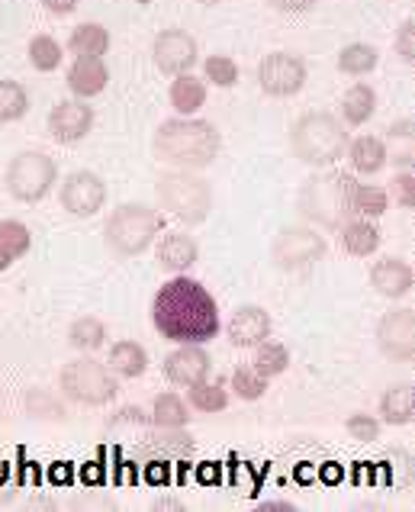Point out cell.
<instances>
[{
  "label": "cell",
  "instance_id": "14",
  "mask_svg": "<svg viewBox=\"0 0 415 512\" xmlns=\"http://www.w3.org/2000/svg\"><path fill=\"white\" fill-rule=\"evenodd\" d=\"M94 129V110L84 100H62L49 113V136L62 145L81 142Z\"/></svg>",
  "mask_w": 415,
  "mask_h": 512
},
{
  "label": "cell",
  "instance_id": "31",
  "mask_svg": "<svg viewBox=\"0 0 415 512\" xmlns=\"http://www.w3.org/2000/svg\"><path fill=\"white\" fill-rule=\"evenodd\" d=\"M351 207H354V216H364V219H377L387 213L390 207V194L383 187H374V184H354V194H351Z\"/></svg>",
  "mask_w": 415,
  "mask_h": 512
},
{
  "label": "cell",
  "instance_id": "35",
  "mask_svg": "<svg viewBox=\"0 0 415 512\" xmlns=\"http://www.w3.org/2000/svg\"><path fill=\"white\" fill-rule=\"evenodd\" d=\"M148 438V448L155 455H174V458H187L194 455V438L181 429H165L161 435H145Z\"/></svg>",
  "mask_w": 415,
  "mask_h": 512
},
{
  "label": "cell",
  "instance_id": "8",
  "mask_svg": "<svg viewBox=\"0 0 415 512\" xmlns=\"http://www.w3.org/2000/svg\"><path fill=\"white\" fill-rule=\"evenodd\" d=\"M55 181H58V165L39 149L13 155L4 171V184L10 190V197H17L20 203H39L42 197H49Z\"/></svg>",
  "mask_w": 415,
  "mask_h": 512
},
{
  "label": "cell",
  "instance_id": "24",
  "mask_svg": "<svg viewBox=\"0 0 415 512\" xmlns=\"http://www.w3.org/2000/svg\"><path fill=\"white\" fill-rule=\"evenodd\" d=\"M377 113V91L370 84H351L342 97V116L348 126H364Z\"/></svg>",
  "mask_w": 415,
  "mask_h": 512
},
{
  "label": "cell",
  "instance_id": "28",
  "mask_svg": "<svg viewBox=\"0 0 415 512\" xmlns=\"http://www.w3.org/2000/svg\"><path fill=\"white\" fill-rule=\"evenodd\" d=\"M377 62H380V55L370 42H351V46L338 52V71H342V75H351V78L370 75V71L377 68Z\"/></svg>",
  "mask_w": 415,
  "mask_h": 512
},
{
  "label": "cell",
  "instance_id": "46",
  "mask_svg": "<svg viewBox=\"0 0 415 512\" xmlns=\"http://www.w3.org/2000/svg\"><path fill=\"white\" fill-rule=\"evenodd\" d=\"M261 509H284V512H293L296 506L293 503H264Z\"/></svg>",
  "mask_w": 415,
  "mask_h": 512
},
{
  "label": "cell",
  "instance_id": "40",
  "mask_svg": "<svg viewBox=\"0 0 415 512\" xmlns=\"http://www.w3.org/2000/svg\"><path fill=\"white\" fill-rule=\"evenodd\" d=\"M396 52L403 55V62H415V20H406L399 26V36H396Z\"/></svg>",
  "mask_w": 415,
  "mask_h": 512
},
{
  "label": "cell",
  "instance_id": "44",
  "mask_svg": "<svg viewBox=\"0 0 415 512\" xmlns=\"http://www.w3.org/2000/svg\"><path fill=\"white\" fill-rule=\"evenodd\" d=\"M39 397H46V390H33V400H26V406H29V413H33V409H36V400ZM46 413L52 416V419H65V406L62 403H46Z\"/></svg>",
  "mask_w": 415,
  "mask_h": 512
},
{
  "label": "cell",
  "instance_id": "26",
  "mask_svg": "<svg viewBox=\"0 0 415 512\" xmlns=\"http://www.w3.org/2000/svg\"><path fill=\"white\" fill-rule=\"evenodd\" d=\"M251 368H255L261 377H280L290 368V348L284 342H271L264 339L261 345H255V358H251Z\"/></svg>",
  "mask_w": 415,
  "mask_h": 512
},
{
  "label": "cell",
  "instance_id": "20",
  "mask_svg": "<svg viewBox=\"0 0 415 512\" xmlns=\"http://www.w3.org/2000/svg\"><path fill=\"white\" fill-rule=\"evenodd\" d=\"M348 162L358 174H377L387 168L390 162V152H387V142L377 139V136H358V139H348Z\"/></svg>",
  "mask_w": 415,
  "mask_h": 512
},
{
  "label": "cell",
  "instance_id": "38",
  "mask_svg": "<svg viewBox=\"0 0 415 512\" xmlns=\"http://www.w3.org/2000/svg\"><path fill=\"white\" fill-rule=\"evenodd\" d=\"M203 75L210 78V84H216V87H232L235 81H239V65H235L229 55H210L203 62Z\"/></svg>",
  "mask_w": 415,
  "mask_h": 512
},
{
  "label": "cell",
  "instance_id": "34",
  "mask_svg": "<svg viewBox=\"0 0 415 512\" xmlns=\"http://www.w3.org/2000/svg\"><path fill=\"white\" fill-rule=\"evenodd\" d=\"M62 58H65V52L58 46L55 36L39 33V36H33V42H29V65L36 71H55L62 65Z\"/></svg>",
  "mask_w": 415,
  "mask_h": 512
},
{
  "label": "cell",
  "instance_id": "9",
  "mask_svg": "<svg viewBox=\"0 0 415 512\" xmlns=\"http://www.w3.org/2000/svg\"><path fill=\"white\" fill-rule=\"evenodd\" d=\"M329 245L319 236V232L306 229V226H287L280 229L274 242H271V258L280 271H300L306 265H316L319 258H325Z\"/></svg>",
  "mask_w": 415,
  "mask_h": 512
},
{
  "label": "cell",
  "instance_id": "4",
  "mask_svg": "<svg viewBox=\"0 0 415 512\" xmlns=\"http://www.w3.org/2000/svg\"><path fill=\"white\" fill-rule=\"evenodd\" d=\"M354 184H358L354 181V174H345V171L316 174V178H309L300 187V200H296V207H300V213L309 219V223L338 232L354 216V207H351Z\"/></svg>",
  "mask_w": 415,
  "mask_h": 512
},
{
  "label": "cell",
  "instance_id": "30",
  "mask_svg": "<svg viewBox=\"0 0 415 512\" xmlns=\"http://www.w3.org/2000/svg\"><path fill=\"white\" fill-rule=\"evenodd\" d=\"M68 342L78 351H97V348H103V342H107V326H103V319H97V316H81L71 323Z\"/></svg>",
  "mask_w": 415,
  "mask_h": 512
},
{
  "label": "cell",
  "instance_id": "11",
  "mask_svg": "<svg viewBox=\"0 0 415 512\" xmlns=\"http://www.w3.org/2000/svg\"><path fill=\"white\" fill-rule=\"evenodd\" d=\"M377 348L393 364H409L415 358V313L399 306L380 316L377 323Z\"/></svg>",
  "mask_w": 415,
  "mask_h": 512
},
{
  "label": "cell",
  "instance_id": "17",
  "mask_svg": "<svg viewBox=\"0 0 415 512\" xmlns=\"http://www.w3.org/2000/svg\"><path fill=\"white\" fill-rule=\"evenodd\" d=\"M415 284V271L406 258H380L374 268H370V287L377 290L380 297L387 300H403Z\"/></svg>",
  "mask_w": 415,
  "mask_h": 512
},
{
  "label": "cell",
  "instance_id": "15",
  "mask_svg": "<svg viewBox=\"0 0 415 512\" xmlns=\"http://www.w3.org/2000/svg\"><path fill=\"white\" fill-rule=\"evenodd\" d=\"M213 358L203 345H181L165 358V377L174 387H194L210 377Z\"/></svg>",
  "mask_w": 415,
  "mask_h": 512
},
{
  "label": "cell",
  "instance_id": "36",
  "mask_svg": "<svg viewBox=\"0 0 415 512\" xmlns=\"http://www.w3.org/2000/svg\"><path fill=\"white\" fill-rule=\"evenodd\" d=\"M229 384H232V390H235V397L239 400H248V403H255V400H261L264 393H268V377H261L255 368H235L232 371V377H229Z\"/></svg>",
  "mask_w": 415,
  "mask_h": 512
},
{
  "label": "cell",
  "instance_id": "29",
  "mask_svg": "<svg viewBox=\"0 0 415 512\" xmlns=\"http://www.w3.org/2000/svg\"><path fill=\"white\" fill-rule=\"evenodd\" d=\"M152 422L158 429H187L190 409L177 393H158L152 403Z\"/></svg>",
  "mask_w": 415,
  "mask_h": 512
},
{
  "label": "cell",
  "instance_id": "1",
  "mask_svg": "<svg viewBox=\"0 0 415 512\" xmlns=\"http://www.w3.org/2000/svg\"><path fill=\"white\" fill-rule=\"evenodd\" d=\"M152 323L168 342L203 345L219 335V306L200 281L174 274L168 284L158 287L152 300Z\"/></svg>",
  "mask_w": 415,
  "mask_h": 512
},
{
  "label": "cell",
  "instance_id": "2",
  "mask_svg": "<svg viewBox=\"0 0 415 512\" xmlns=\"http://www.w3.org/2000/svg\"><path fill=\"white\" fill-rule=\"evenodd\" d=\"M222 149V136L210 120H194V116H174L155 129L152 152L158 162L181 171L210 168Z\"/></svg>",
  "mask_w": 415,
  "mask_h": 512
},
{
  "label": "cell",
  "instance_id": "39",
  "mask_svg": "<svg viewBox=\"0 0 415 512\" xmlns=\"http://www.w3.org/2000/svg\"><path fill=\"white\" fill-rule=\"evenodd\" d=\"M345 429H348V435L354 438V442H377V438H380V422L374 416H367V413L348 416Z\"/></svg>",
  "mask_w": 415,
  "mask_h": 512
},
{
  "label": "cell",
  "instance_id": "16",
  "mask_svg": "<svg viewBox=\"0 0 415 512\" xmlns=\"http://www.w3.org/2000/svg\"><path fill=\"white\" fill-rule=\"evenodd\" d=\"M226 335L235 348H255L264 339H271V313L261 310L255 303H248L242 310H235V316L226 326Z\"/></svg>",
  "mask_w": 415,
  "mask_h": 512
},
{
  "label": "cell",
  "instance_id": "32",
  "mask_svg": "<svg viewBox=\"0 0 415 512\" xmlns=\"http://www.w3.org/2000/svg\"><path fill=\"white\" fill-rule=\"evenodd\" d=\"M29 113V91L20 81H0V123H17Z\"/></svg>",
  "mask_w": 415,
  "mask_h": 512
},
{
  "label": "cell",
  "instance_id": "12",
  "mask_svg": "<svg viewBox=\"0 0 415 512\" xmlns=\"http://www.w3.org/2000/svg\"><path fill=\"white\" fill-rule=\"evenodd\" d=\"M58 203H62L65 213L71 216L91 219L103 210V203H107V184H103V178L94 171H71L62 181V190H58Z\"/></svg>",
  "mask_w": 415,
  "mask_h": 512
},
{
  "label": "cell",
  "instance_id": "13",
  "mask_svg": "<svg viewBox=\"0 0 415 512\" xmlns=\"http://www.w3.org/2000/svg\"><path fill=\"white\" fill-rule=\"evenodd\" d=\"M197 39L187 33V29H161L152 42V62L161 75L177 78V75H187L190 68L197 65Z\"/></svg>",
  "mask_w": 415,
  "mask_h": 512
},
{
  "label": "cell",
  "instance_id": "7",
  "mask_svg": "<svg viewBox=\"0 0 415 512\" xmlns=\"http://www.w3.org/2000/svg\"><path fill=\"white\" fill-rule=\"evenodd\" d=\"M58 387L71 400L81 406H107L120 393V380L110 371V364L94 361V358H78L68 361L62 374H58Z\"/></svg>",
  "mask_w": 415,
  "mask_h": 512
},
{
  "label": "cell",
  "instance_id": "37",
  "mask_svg": "<svg viewBox=\"0 0 415 512\" xmlns=\"http://www.w3.org/2000/svg\"><path fill=\"white\" fill-rule=\"evenodd\" d=\"M29 245H33V232H29L26 223H20V219H4L0 223V248H7L13 258L20 261L29 252Z\"/></svg>",
  "mask_w": 415,
  "mask_h": 512
},
{
  "label": "cell",
  "instance_id": "5",
  "mask_svg": "<svg viewBox=\"0 0 415 512\" xmlns=\"http://www.w3.org/2000/svg\"><path fill=\"white\" fill-rule=\"evenodd\" d=\"M165 229V216L145 203H120L103 223V242L116 258H139L155 245L158 232Z\"/></svg>",
  "mask_w": 415,
  "mask_h": 512
},
{
  "label": "cell",
  "instance_id": "21",
  "mask_svg": "<svg viewBox=\"0 0 415 512\" xmlns=\"http://www.w3.org/2000/svg\"><path fill=\"white\" fill-rule=\"evenodd\" d=\"M338 232H342V248L354 258H367L380 248V229L364 216H351Z\"/></svg>",
  "mask_w": 415,
  "mask_h": 512
},
{
  "label": "cell",
  "instance_id": "3",
  "mask_svg": "<svg viewBox=\"0 0 415 512\" xmlns=\"http://www.w3.org/2000/svg\"><path fill=\"white\" fill-rule=\"evenodd\" d=\"M348 149V129L329 110H309L290 129V152L309 168H329Z\"/></svg>",
  "mask_w": 415,
  "mask_h": 512
},
{
  "label": "cell",
  "instance_id": "10",
  "mask_svg": "<svg viewBox=\"0 0 415 512\" xmlns=\"http://www.w3.org/2000/svg\"><path fill=\"white\" fill-rule=\"evenodd\" d=\"M306 62L293 52H271L258 65V84L268 97H293L306 87Z\"/></svg>",
  "mask_w": 415,
  "mask_h": 512
},
{
  "label": "cell",
  "instance_id": "18",
  "mask_svg": "<svg viewBox=\"0 0 415 512\" xmlns=\"http://www.w3.org/2000/svg\"><path fill=\"white\" fill-rule=\"evenodd\" d=\"M110 84V71L103 65V58L97 55H74V62L68 68V87L71 94L78 100H87V97H97L107 91Z\"/></svg>",
  "mask_w": 415,
  "mask_h": 512
},
{
  "label": "cell",
  "instance_id": "33",
  "mask_svg": "<svg viewBox=\"0 0 415 512\" xmlns=\"http://www.w3.org/2000/svg\"><path fill=\"white\" fill-rule=\"evenodd\" d=\"M190 406L197 413H222L229 406V393L222 384H210V377L200 380V384L190 387Z\"/></svg>",
  "mask_w": 415,
  "mask_h": 512
},
{
  "label": "cell",
  "instance_id": "23",
  "mask_svg": "<svg viewBox=\"0 0 415 512\" xmlns=\"http://www.w3.org/2000/svg\"><path fill=\"white\" fill-rule=\"evenodd\" d=\"M107 364H110V371L116 377H126V380H136L145 374L148 368V351L139 345V342H116L110 348V355H107Z\"/></svg>",
  "mask_w": 415,
  "mask_h": 512
},
{
  "label": "cell",
  "instance_id": "22",
  "mask_svg": "<svg viewBox=\"0 0 415 512\" xmlns=\"http://www.w3.org/2000/svg\"><path fill=\"white\" fill-rule=\"evenodd\" d=\"M380 416L387 426H409L415 419V390L412 384H393L380 397Z\"/></svg>",
  "mask_w": 415,
  "mask_h": 512
},
{
  "label": "cell",
  "instance_id": "42",
  "mask_svg": "<svg viewBox=\"0 0 415 512\" xmlns=\"http://www.w3.org/2000/svg\"><path fill=\"white\" fill-rule=\"evenodd\" d=\"M268 4L280 13H306V10H313L319 0H268Z\"/></svg>",
  "mask_w": 415,
  "mask_h": 512
},
{
  "label": "cell",
  "instance_id": "47",
  "mask_svg": "<svg viewBox=\"0 0 415 512\" xmlns=\"http://www.w3.org/2000/svg\"><path fill=\"white\" fill-rule=\"evenodd\" d=\"M197 4H203V7H213V4H222V0H197Z\"/></svg>",
  "mask_w": 415,
  "mask_h": 512
},
{
  "label": "cell",
  "instance_id": "27",
  "mask_svg": "<svg viewBox=\"0 0 415 512\" xmlns=\"http://www.w3.org/2000/svg\"><path fill=\"white\" fill-rule=\"evenodd\" d=\"M68 49L74 55H97L103 58L110 52V33L100 23H81L74 26V33L68 39Z\"/></svg>",
  "mask_w": 415,
  "mask_h": 512
},
{
  "label": "cell",
  "instance_id": "43",
  "mask_svg": "<svg viewBox=\"0 0 415 512\" xmlns=\"http://www.w3.org/2000/svg\"><path fill=\"white\" fill-rule=\"evenodd\" d=\"M81 0H42V7H46L52 17H68V13H74V7H78Z\"/></svg>",
  "mask_w": 415,
  "mask_h": 512
},
{
  "label": "cell",
  "instance_id": "6",
  "mask_svg": "<svg viewBox=\"0 0 415 512\" xmlns=\"http://www.w3.org/2000/svg\"><path fill=\"white\" fill-rule=\"evenodd\" d=\"M155 194L161 207H165V213H171L177 223H184V226H200L213 213L210 181H203L197 174L181 171V168L161 171L155 181Z\"/></svg>",
  "mask_w": 415,
  "mask_h": 512
},
{
  "label": "cell",
  "instance_id": "19",
  "mask_svg": "<svg viewBox=\"0 0 415 512\" xmlns=\"http://www.w3.org/2000/svg\"><path fill=\"white\" fill-rule=\"evenodd\" d=\"M200 258V245L190 232H165L158 239V265L171 274H184Z\"/></svg>",
  "mask_w": 415,
  "mask_h": 512
},
{
  "label": "cell",
  "instance_id": "45",
  "mask_svg": "<svg viewBox=\"0 0 415 512\" xmlns=\"http://www.w3.org/2000/svg\"><path fill=\"white\" fill-rule=\"evenodd\" d=\"M13 261H17V258H13L7 248H0V274H4L7 268H13Z\"/></svg>",
  "mask_w": 415,
  "mask_h": 512
},
{
  "label": "cell",
  "instance_id": "41",
  "mask_svg": "<svg viewBox=\"0 0 415 512\" xmlns=\"http://www.w3.org/2000/svg\"><path fill=\"white\" fill-rule=\"evenodd\" d=\"M393 187H396V197H399V207L403 210H412L415 207V178L409 171H403L399 178L393 181Z\"/></svg>",
  "mask_w": 415,
  "mask_h": 512
},
{
  "label": "cell",
  "instance_id": "25",
  "mask_svg": "<svg viewBox=\"0 0 415 512\" xmlns=\"http://www.w3.org/2000/svg\"><path fill=\"white\" fill-rule=\"evenodd\" d=\"M168 97H171V107L181 113V116H194L206 104V84L187 71V75H177L174 78Z\"/></svg>",
  "mask_w": 415,
  "mask_h": 512
}]
</instances>
